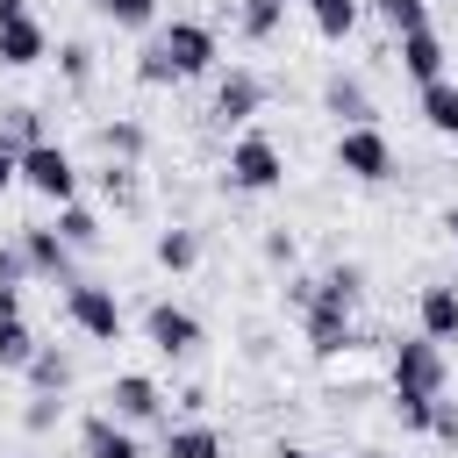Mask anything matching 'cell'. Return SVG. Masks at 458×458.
Returning a JSON list of instances; mask_svg holds the SVG:
<instances>
[{
  "instance_id": "obj_39",
  "label": "cell",
  "mask_w": 458,
  "mask_h": 458,
  "mask_svg": "<svg viewBox=\"0 0 458 458\" xmlns=\"http://www.w3.org/2000/svg\"><path fill=\"white\" fill-rule=\"evenodd\" d=\"M14 14H29V0H0V21H14Z\"/></svg>"
},
{
  "instance_id": "obj_7",
  "label": "cell",
  "mask_w": 458,
  "mask_h": 458,
  "mask_svg": "<svg viewBox=\"0 0 458 458\" xmlns=\"http://www.w3.org/2000/svg\"><path fill=\"white\" fill-rule=\"evenodd\" d=\"M301 329H308V351H315V358L351 351V301H336V293L315 279V293L301 301Z\"/></svg>"
},
{
  "instance_id": "obj_35",
  "label": "cell",
  "mask_w": 458,
  "mask_h": 458,
  "mask_svg": "<svg viewBox=\"0 0 458 458\" xmlns=\"http://www.w3.org/2000/svg\"><path fill=\"white\" fill-rule=\"evenodd\" d=\"M293 258H301V243L286 229H265V265H293Z\"/></svg>"
},
{
  "instance_id": "obj_34",
  "label": "cell",
  "mask_w": 458,
  "mask_h": 458,
  "mask_svg": "<svg viewBox=\"0 0 458 458\" xmlns=\"http://www.w3.org/2000/svg\"><path fill=\"white\" fill-rule=\"evenodd\" d=\"M429 437H437V444H458V401L437 394V408H429Z\"/></svg>"
},
{
  "instance_id": "obj_23",
  "label": "cell",
  "mask_w": 458,
  "mask_h": 458,
  "mask_svg": "<svg viewBox=\"0 0 458 458\" xmlns=\"http://www.w3.org/2000/svg\"><path fill=\"white\" fill-rule=\"evenodd\" d=\"M157 265L165 272H193L200 265V236L193 229H157Z\"/></svg>"
},
{
  "instance_id": "obj_10",
  "label": "cell",
  "mask_w": 458,
  "mask_h": 458,
  "mask_svg": "<svg viewBox=\"0 0 458 458\" xmlns=\"http://www.w3.org/2000/svg\"><path fill=\"white\" fill-rule=\"evenodd\" d=\"M43 57H50V29H43L36 14L0 21V64H7V72H29V64H43Z\"/></svg>"
},
{
  "instance_id": "obj_19",
  "label": "cell",
  "mask_w": 458,
  "mask_h": 458,
  "mask_svg": "<svg viewBox=\"0 0 458 458\" xmlns=\"http://www.w3.org/2000/svg\"><path fill=\"white\" fill-rule=\"evenodd\" d=\"M301 7H308V21H315L322 43H344L358 29V0H301Z\"/></svg>"
},
{
  "instance_id": "obj_33",
  "label": "cell",
  "mask_w": 458,
  "mask_h": 458,
  "mask_svg": "<svg viewBox=\"0 0 458 458\" xmlns=\"http://www.w3.org/2000/svg\"><path fill=\"white\" fill-rule=\"evenodd\" d=\"M100 186H107V200H114V208H136V179H129V165H107V172H100Z\"/></svg>"
},
{
  "instance_id": "obj_13",
  "label": "cell",
  "mask_w": 458,
  "mask_h": 458,
  "mask_svg": "<svg viewBox=\"0 0 458 458\" xmlns=\"http://www.w3.org/2000/svg\"><path fill=\"white\" fill-rule=\"evenodd\" d=\"M21 258H29V272H43V279H79V272H72V243L57 236V222H50V229H43V222L21 229Z\"/></svg>"
},
{
  "instance_id": "obj_38",
  "label": "cell",
  "mask_w": 458,
  "mask_h": 458,
  "mask_svg": "<svg viewBox=\"0 0 458 458\" xmlns=\"http://www.w3.org/2000/svg\"><path fill=\"white\" fill-rule=\"evenodd\" d=\"M0 315H21V286H0Z\"/></svg>"
},
{
  "instance_id": "obj_37",
  "label": "cell",
  "mask_w": 458,
  "mask_h": 458,
  "mask_svg": "<svg viewBox=\"0 0 458 458\" xmlns=\"http://www.w3.org/2000/svg\"><path fill=\"white\" fill-rule=\"evenodd\" d=\"M14 179H21V143H7V136H0V193H7Z\"/></svg>"
},
{
  "instance_id": "obj_42",
  "label": "cell",
  "mask_w": 458,
  "mask_h": 458,
  "mask_svg": "<svg viewBox=\"0 0 458 458\" xmlns=\"http://www.w3.org/2000/svg\"><path fill=\"white\" fill-rule=\"evenodd\" d=\"M358 458H386V451H358Z\"/></svg>"
},
{
  "instance_id": "obj_27",
  "label": "cell",
  "mask_w": 458,
  "mask_h": 458,
  "mask_svg": "<svg viewBox=\"0 0 458 458\" xmlns=\"http://www.w3.org/2000/svg\"><path fill=\"white\" fill-rule=\"evenodd\" d=\"M93 14L114 21V29H150L157 21V0H93Z\"/></svg>"
},
{
  "instance_id": "obj_31",
  "label": "cell",
  "mask_w": 458,
  "mask_h": 458,
  "mask_svg": "<svg viewBox=\"0 0 458 458\" xmlns=\"http://www.w3.org/2000/svg\"><path fill=\"white\" fill-rule=\"evenodd\" d=\"M429 408H437V394H394V415H401V429H429Z\"/></svg>"
},
{
  "instance_id": "obj_24",
  "label": "cell",
  "mask_w": 458,
  "mask_h": 458,
  "mask_svg": "<svg viewBox=\"0 0 458 458\" xmlns=\"http://www.w3.org/2000/svg\"><path fill=\"white\" fill-rule=\"evenodd\" d=\"M279 21H286V0H243V14H236V29H243L250 43H272Z\"/></svg>"
},
{
  "instance_id": "obj_21",
  "label": "cell",
  "mask_w": 458,
  "mask_h": 458,
  "mask_svg": "<svg viewBox=\"0 0 458 458\" xmlns=\"http://www.w3.org/2000/svg\"><path fill=\"white\" fill-rule=\"evenodd\" d=\"M29 386H36V394H64V386H72V358H64L57 344H43V351L29 358Z\"/></svg>"
},
{
  "instance_id": "obj_20",
  "label": "cell",
  "mask_w": 458,
  "mask_h": 458,
  "mask_svg": "<svg viewBox=\"0 0 458 458\" xmlns=\"http://www.w3.org/2000/svg\"><path fill=\"white\" fill-rule=\"evenodd\" d=\"M43 344H36V329L21 322V315H0V372H29V358H36Z\"/></svg>"
},
{
  "instance_id": "obj_28",
  "label": "cell",
  "mask_w": 458,
  "mask_h": 458,
  "mask_svg": "<svg viewBox=\"0 0 458 458\" xmlns=\"http://www.w3.org/2000/svg\"><path fill=\"white\" fill-rule=\"evenodd\" d=\"M0 136H7V143H21V150H29V143H43V114H36V107H0Z\"/></svg>"
},
{
  "instance_id": "obj_6",
  "label": "cell",
  "mask_w": 458,
  "mask_h": 458,
  "mask_svg": "<svg viewBox=\"0 0 458 458\" xmlns=\"http://www.w3.org/2000/svg\"><path fill=\"white\" fill-rule=\"evenodd\" d=\"M21 186L64 208V200L79 193V165H72V150H64V143H50V136H43V143H29V150H21Z\"/></svg>"
},
{
  "instance_id": "obj_11",
  "label": "cell",
  "mask_w": 458,
  "mask_h": 458,
  "mask_svg": "<svg viewBox=\"0 0 458 458\" xmlns=\"http://www.w3.org/2000/svg\"><path fill=\"white\" fill-rule=\"evenodd\" d=\"M394 64H401L415 86L444 79V36H437V29H408V36H394Z\"/></svg>"
},
{
  "instance_id": "obj_29",
  "label": "cell",
  "mask_w": 458,
  "mask_h": 458,
  "mask_svg": "<svg viewBox=\"0 0 458 458\" xmlns=\"http://www.w3.org/2000/svg\"><path fill=\"white\" fill-rule=\"evenodd\" d=\"M57 72L72 86H93V43H57Z\"/></svg>"
},
{
  "instance_id": "obj_3",
  "label": "cell",
  "mask_w": 458,
  "mask_h": 458,
  "mask_svg": "<svg viewBox=\"0 0 458 458\" xmlns=\"http://www.w3.org/2000/svg\"><path fill=\"white\" fill-rule=\"evenodd\" d=\"M64 315L79 336L93 344H122V301L100 286V279H64Z\"/></svg>"
},
{
  "instance_id": "obj_9",
  "label": "cell",
  "mask_w": 458,
  "mask_h": 458,
  "mask_svg": "<svg viewBox=\"0 0 458 458\" xmlns=\"http://www.w3.org/2000/svg\"><path fill=\"white\" fill-rule=\"evenodd\" d=\"M100 401H107V415H114V422H157V415H165V394H157V379H150V372H114Z\"/></svg>"
},
{
  "instance_id": "obj_2",
  "label": "cell",
  "mask_w": 458,
  "mask_h": 458,
  "mask_svg": "<svg viewBox=\"0 0 458 458\" xmlns=\"http://www.w3.org/2000/svg\"><path fill=\"white\" fill-rule=\"evenodd\" d=\"M229 186H236V193H272V186H286V150H279L265 129H243V136L229 143Z\"/></svg>"
},
{
  "instance_id": "obj_25",
  "label": "cell",
  "mask_w": 458,
  "mask_h": 458,
  "mask_svg": "<svg viewBox=\"0 0 458 458\" xmlns=\"http://www.w3.org/2000/svg\"><path fill=\"white\" fill-rule=\"evenodd\" d=\"M100 150L122 157V165H136V157L150 150V136H143V122H107V129H100Z\"/></svg>"
},
{
  "instance_id": "obj_15",
  "label": "cell",
  "mask_w": 458,
  "mask_h": 458,
  "mask_svg": "<svg viewBox=\"0 0 458 458\" xmlns=\"http://www.w3.org/2000/svg\"><path fill=\"white\" fill-rule=\"evenodd\" d=\"M79 444H86V458H143V444H136L129 422H114V415H86V422H79Z\"/></svg>"
},
{
  "instance_id": "obj_32",
  "label": "cell",
  "mask_w": 458,
  "mask_h": 458,
  "mask_svg": "<svg viewBox=\"0 0 458 458\" xmlns=\"http://www.w3.org/2000/svg\"><path fill=\"white\" fill-rule=\"evenodd\" d=\"M57 408H64L57 394H36V401L21 408V429H29V437H43V429H57Z\"/></svg>"
},
{
  "instance_id": "obj_26",
  "label": "cell",
  "mask_w": 458,
  "mask_h": 458,
  "mask_svg": "<svg viewBox=\"0 0 458 458\" xmlns=\"http://www.w3.org/2000/svg\"><path fill=\"white\" fill-rule=\"evenodd\" d=\"M372 14H379L394 36H408V29H429V0H372Z\"/></svg>"
},
{
  "instance_id": "obj_14",
  "label": "cell",
  "mask_w": 458,
  "mask_h": 458,
  "mask_svg": "<svg viewBox=\"0 0 458 458\" xmlns=\"http://www.w3.org/2000/svg\"><path fill=\"white\" fill-rule=\"evenodd\" d=\"M415 329L437 336V344H451L458 336V286H422L415 293Z\"/></svg>"
},
{
  "instance_id": "obj_1",
  "label": "cell",
  "mask_w": 458,
  "mask_h": 458,
  "mask_svg": "<svg viewBox=\"0 0 458 458\" xmlns=\"http://www.w3.org/2000/svg\"><path fill=\"white\" fill-rule=\"evenodd\" d=\"M200 72H215V29L208 21H165L136 57L143 86H179V79H200Z\"/></svg>"
},
{
  "instance_id": "obj_12",
  "label": "cell",
  "mask_w": 458,
  "mask_h": 458,
  "mask_svg": "<svg viewBox=\"0 0 458 458\" xmlns=\"http://www.w3.org/2000/svg\"><path fill=\"white\" fill-rule=\"evenodd\" d=\"M258 107H265V79L243 72V64L222 72V86H215V122H250Z\"/></svg>"
},
{
  "instance_id": "obj_8",
  "label": "cell",
  "mask_w": 458,
  "mask_h": 458,
  "mask_svg": "<svg viewBox=\"0 0 458 458\" xmlns=\"http://www.w3.org/2000/svg\"><path fill=\"white\" fill-rule=\"evenodd\" d=\"M143 344L157 358H186V351H200V315L179 308V301H150L143 308Z\"/></svg>"
},
{
  "instance_id": "obj_30",
  "label": "cell",
  "mask_w": 458,
  "mask_h": 458,
  "mask_svg": "<svg viewBox=\"0 0 458 458\" xmlns=\"http://www.w3.org/2000/svg\"><path fill=\"white\" fill-rule=\"evenodd\" d=\"M322 286H329L336 301H351V308H358V293H365V265H351V258H344V265H329V272H322Z\"/></svg>"
},
{
  "instance_id": "obj_36",
  "label": "cell",
  "mask_w": 458,
  "mask_h": 458,
  "mask_svg": "<svg viewBox=\"0 0 458 458\" xmlns=\"http://www.w3.org/2000/svg\"><path fill=\"white\" fill-rule=\"evenodd\" d=\"M29 279V258H21V243H0V286H21Z\"/></svg>"
},
{
  "instance_id": "obj_17",
  "label": "cell",
  "mask_w": 458,
  "mask_h": 458,
  "mask_svg": "<svg viewBox=\"0 0 458 458\" xmlns=\"http://www.w3.org/2000/svg\"><path fill=\"white\" fill-rule=\"evenodd\" d=\"M165 458H222L215 422H165Z\"/></svg>"
},
{
  "instance_id": "obj_40",
  "label": "cell",
  "mask_w": 458,
  "mask_h": 458,
  "mask_svg": "<svg viewBox=\"0 0 458 458\" xmlns=\"http://www.w3.org/2000/svg\"><path fill=\"white\" fill-rule=\"evenodd\" d=\"M272 458H322V451H301V444H279Z\"/></svg>"
},
{
  "instance_id": "obj_5",
  "label": "cell",
  "mask_w": 458,
  "mask_h": 458,
  "mask_svg": "<svg viewBox=\"0 0 458 458\" xmlns=\"http://www.w3.org/2000/svg\"><path fill=\"white\" fill-rule=\"evenodd\" d=\"M336 172L358 179V186H379V179H394V143H386L372 122H358V129L336 136Z\"/></svg>"
},
{
  "instance_id": "obj_41",
  "label": "cell",
  "mask_w": 458,
  "mask_h": 458,
  "mask_svg": "<svg viewBox=\"0 0 458 458\" xmlns=\"http://www.w3.org/2000/svg\"><path fill=\"white\" fill-rule=\"evenodd\" d=\"M444 229H451V236H458V208H451V215H444Z\"/></svg>"
},
{
  "instance_id": "obj_22",
  "label": "cell",
  "mask_w": 458,
  "mask_h": 458,
  "mask_svg": "<svg viewBox=\"0 0 458 458\" xmlns=\"http://www.w3.org/2000/svg\"><path fill=\"white\" fill-rule=\"evenodd\" d=\"M57 236H64L72 250H93V243H100V215L79 208V200H64V208H57Z\"/></svg>"
},
{
  "instance_id": "obj_4",
  "label": "cell",
  "mask_w": 458,
  "mask_h": 458,
  "mask_svg": "<svg viewBox=\"0 0 458 458\" xmlns=\"http://www.w3.org/2000/svg\"><path fill=\"white\" fill-rule=\"evenodd\" d=\"M444 379H451V358H444V344L437 336H401L394 344V394H444Z\"/></svg>"
},
{
  "instance_id": "obj_16",
  "label": "cell",
  "mask_w": 458,
  "mask_h": 458,
  "mask_svg": "<svg viewBox=\"0 0 458 458\" xmlns=\"http://www.w3.org/2000/svg\"><path fill=\"white\" fill-rule=\"evenodd\" d=\"M322 107L344 122V129H358V122H372V93H365V79H351V72H336L329 86H322Z\"/></svg>"
},
{
  "instance_id": "obj_18",
  "label": "cell",
  "mask_w": 458,
  "mask_h": 458,
  "mask_svg": "<svg viewBox=\"0 0 458 458\" xmlns=\"http://www.w3.org/2000/svg\"><path fill=\"white\" fill-rule=\"evenodd\" d=\"M415 107H422V122H429L437 136H458V79H429Z\"/></svg>"
}]
</instances>
